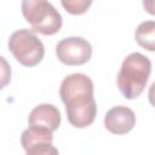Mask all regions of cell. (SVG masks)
<instances>
[{
    "mask_svg": "<svg viewBox=\"0 0 155 155\" xmlns=\"http://www.w3.org/2000/svg\"><path fill=\"white\" fill-rule=\"evenodd\" d=\"M136 125V115L132 109L125 105H116L109 109L104 116L105 128L114 134L128 133Z\"/></svg>",
    "mask_w": 155,
    "mask_h": 155,
    "instance_id": "cell-6",
    "label": "cell"
},
{
    "mask_svg": "<svg viewBox=\"0 0 155 155\" xmlns=\"http://www.w3.org/2000/svg\"><path fill=\"white\" fill-rule=\"evenodd\" d=\"M53 131L42 126H29L21 136V144L24 150L38 143H52Z\"/></svg>",
    "mask_w": 155,
    "mask_h": 155,
    "instance_id": "cell-8",
    "label": "cell"
},
{
    "mask_svg": "<svg viewBox=\"0 0 155 155\" xmlns=\"http://www.w3.org/2000/svg\"><path fill=\"white\" fill-rule=\"evenodd\" d=\"M25 155H59L56 147L52 143H38L25 150Z\"/></svg>",
    "mask_w": 155,
    "mask_h": 155,
    "instance_id": "cell-11",
    "label": "cell"
},
{
    "mask_svg": "<svg viewBox=\"0 0 155 155\" xmlns=\"http://www.w3.org/2000/svg\"><path fill=\"white\" fill-rule=\"evenodd\" d=\"M151 71L150 59L139 53H130L122 62L117 74V87L121 94L127 99H134L140 96L148 82Z\"/></svg>",
    "mask_w": 155,
    "mask_h": 155,
    "instance_id": "cell-1",
    "label": "cell"
},
{
    "mask_svg": "<svg viewBox=\"0 0 155 155\" xmlns=\"http://www.w3.org/2000/svg\"><path fill=\"white\" fill-rule=\"evenodd\" d=\"M22 13L34 33L53 35L62 28V16L54 6L45 0H24Z\"/></svg>",
    "mask_w": 155,
    "mask_h": 155,
    "instance_id": "cell-2",
    "label": "cell"
},
{
    "mask_svg": "<svg viewBox=\"0 0 155 155\" xmlns=\"http://www.w3.org/2000/svg\"><path fill=\"white\" fill-rule=\"evenodd\" d=\"M143 7L145 8V11L148 13L155 16V0H144L143 1Z\"/></svg>",
    "mask_w": 155,
    "mask_h": 155,
    "instance_id": "cell-12",
    "label": "cell"
},
{
    "mask_svg": "<svg viewBox=\"0 0 155 155\" xmlns=\"http://www.w3.org/2000/svg\"><path fill=\"white\" fill-rule=\"evenodd\" d=\"M134 39L139 46L143 48L154 52L155 51V21L142 22L136 31Z\"/></svg>",
    "mask_w": 155,
    "mask_h": 155,
    "instance_id": "cell-9",
    "label": "cell"
},
{
    "mask_svg": "<svg viewBox=\"0 0 155 155\" xmlns=\"http://www.w3.org/2000/svg\"><path fill=\"white\" fill-rule=\"evenodd\" d=\"M28 124L29 126H42L56 131L61 125V113L52 104H39L30 111Z\"/></svg>",
    "mask_w": 155,
    "mask_h": 155,
    "instance_id": "cell-7",
    "label": "cell"
},
{
    "mask_svg": "<svg viewBox=\"0 0 155 155\" xmlns=\"http://www.w3.org/2000/svg\"><path fill=\"white\" fill-rule=\"evenodd\" d=\"M68 121L78 128L90 126L97 115V105L93 93H80L63 101Z\"/></svg>",
    "mask_w": 155,
    "mask_h": 155,
    "instance_id": "cell-4",
    "label": "cell"
},
{
    "mask_svg": "<svg viewBox=\"0 0 155 155\" xmlns=\"http://www.w3.org/2000/svg\"><path fill=\"white\" fill-rule=\"evenodd\" d=\"M61 4L68 13H70V15H82L92 5V1L91 0H68V1L63 0Z\"/></svg>",
    "mask_w": 155,
    "mask_h": 155,
    "instance_id": "cell-10",
    "label": "cell"
},
{
    "mask_svg": "<svg viewBox=\"0 0 155 155\" xmlns=\"http://www.w3.org/2000/svg\"><path fill=\"white\" fill-rule=\"evenodd\" d=\"M57 58L65 65H82L92 56L91 44L79 36H69L61 40L56 46Z\"/></svg>",
    "mask_w": 155,
    "mask_h": 155,
    "instance_id": "cell-5",
    "label": "cell"
},
{
    "mask_svg": "<svg viewBox=\"0 0 155 155\" xmlns=\"http://www.w3.org/2000/svg\"><path fill=\"white\" fill-rule=\"evenodd\" d=\"M148 98H149V102L153 107H155V81L150 85L149 87V92H148Z\"/></svg>",
    "mask_w": 155,
    "mask_h": 155,
    "instance_id": "cell-13",
    "label": "cell"
},
{
    "mask_svg": "<svg viewBox=\"0 0 155 155\" xmlns=\"http://www.w3.org/2000/svg\"><path fill=\"white\" fill-rule=\"evenodd\" d=\"M8 50L16 61L24 67L39 64L45 54L42 41L29 29H19L12 33L8 39Z\"/></svg>",
    "mask_w": 155,
    "mask_h": 155,
    "instance_id": "cell-3",
    "label": "cell"
}]
</instances>
